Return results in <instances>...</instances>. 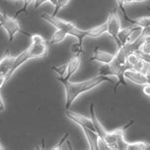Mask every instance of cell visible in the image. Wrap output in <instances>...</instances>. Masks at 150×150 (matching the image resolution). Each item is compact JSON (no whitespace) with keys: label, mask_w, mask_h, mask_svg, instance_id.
<instances>
[{"label":"cell","mask_w":150,"mask_h":150,"mask_svg":"<svg viewBox=\"0 0 150 150\" xmlns=\"http://www.w3.org/2000/svg\"><path fill=\"white\" fill-rule=\"evenodd\" d=\"M2 17H3V13H1V11H0V20H1Z\"/></svg>","instance_id":"32"},{"label":"cell","mask_w":150,"mask_h":150,"mask_svg":"<svg viewBox=\"0 0 150 150\" xmlns=\"http://www.w3.org/2000/svg\"><path fill=\"white\" fill-rule=\"evenodd\" d=\"M137 27L138 26L131 24L129 27H126V28H125V29H121L119 33H118V40H119V47H118V48H120V47L126 44L127 39L130 36V34L133 33V30H136Z\"/></svg>","instance_id":"14"},{"label":"cell","mask_w":150,"mask_h":150,"mask_svg":"<svg viewBox=\"0 0 150 150\" xmlns=\"http://www.w3.org/2000/svg\"><path fill=\"white\" fill-rule=\"evenodd\" d=\"M28 36L31 40L30 45L25 50H23L20 54H18L15 57L13 65L11 67L10 72L7 76V82L11 78L13 73L23 64H25L27 61L31 60V59H41L48 55L50 45L48 41L44 39V37H42L39 34H30V33Z\"/></svg>","instance_id":"2"},{"label":"cell","mask_w":150,"mask_h":150,"mask_svg":"<svg viewBox=\"0 0 150 150\" xmlns=\"http://www.w3.org/2000/svg\"><path fill=\"white\" fill-rule=\"evenodd\" d=\"M62 83L65 88V95H66V109H69L74 101L81 95V94L88 92L95 88L96 86H100L104 82L113 83L112 79H110L109 76L105 75L98 74L97 76H94L88 80L82 82H70L69 80H59Z\"/></svg>","instance_id":"3"},{"label":"cell","mask_w":150,"mask_h":150,"mask_svg":"<svg viewBox=\"0 0 150 150\" xmlns=\"http://www.w3.org/2000/svg\"><path fill=\"white\" fill-rule=\"evenodd\" d=\"M46 2H50L53 6H55L56 5L57 0H34V8L35 9H38L39 7L42 6L43 4Z\"/></svg>","instance_id":"25"},{"label":"cell","mask_w":150,"mask_h":150,"mask_svg":"<svg viewBox=\"0 0 150 150\" xmlns=\"http://www.w3.org/2000/svg\"><path fill=\"white\" fill-rule=\"evenodd\" d=\"M33 1H34V0H22L23 6H22V8H21L20 10L16 11V13L14 14V17H15V18H17V16H18L19 14H21L22 13H25V11H27L28 7H29Z\"/></svg>","instance_id":"23"},{"label":"cell","mask_w":150,"mask_h":150,"mask_svg":"<svg viewBox=\"0 0 150 150\" xmlns=\"http://www.w3.org/2000/svg\"><path fill=\"white\" fill-rule=\"evenodd\" d=\"M5 148L3 147V145H2V144H1V142H0V150H4Z\"/></svg>","instance_id":"31"},{"label":"cell","mask_w":150,"mask_h":150,"mask_svg":"<svg viewBox=\"0 0 150 150\" xmlns=\"http://www.w3.org/2000/svg\"><path fill=\"white\" fill-rule=\"evenodd\" d=\"M116 1H117L118 6H119V8L122 10V11H123L125 18L126 19L128 16H127V14H126V11L125 10V5H130V4L143 2V1H145V0H116Z\"/></svg>","instance_id":"19"},{"label":"cell","mask_w":150,"mask_h":150,"mask_svg":"<svg viewBox=\"0 0 150 150\" xmlns=\"http://www.w3.org/2000/svg\"><path fill=\"white\" fill-rule=\"evenodd\" d=\"M136 53L139 55V57L142 59L143 61H144L145 63H147V64L150 65V54L149 53H144V52H142L139 50H135Z\"/></svg>","instance_id":"26"},{"label":"cell","mask_w":150,"mask_h":150,"mask_svg":"<svg viewBox=\"0 0 150 150\" xmlns=\"http://www.w3.org/2000/svg\"><path fill=\"white\" fill-rule=\"evenodd\" d=\"M0 28H3L4 30H6V33L9 36V40L11 42L14 39L15 35L18 33H22L25 35H29V33H26V31H23L19 25V22L17 21V18H15L14 16L11 17L9 16L5 11L3 13V17L0 20Z\"/></svg>","instance_id":"6"},{"label":"cell","mask_w":150,"mask_h":150,"mask_svg":"<svg viewBox=\"0 0 150 150\" xmlns=\"http://www.w3.org/2000/svg\"><path fill=\"white\" fill-rule=\"evenodd\" d=\"M127 53L125 50L124 47L122 46L118 48L116 53L114 54L113 60L109 63L108 65H105L103 68H101L99 74L100 75H105V76H115L117 77L118 81L116 83L115 86L113 88V92L115 93L120 85H123L124 86H126L125 78L124 77V72L126 69H129L126 62V57Z\"/></svg>","instance_id":"4"},{"label":"cell","mask_w":150,"mask_h":150,"mask_svg":"<svg viewBox=\"0 0 150 150\" xmlns=\"http://www.w3.org/2000/svg\"><path fill=\"white\" fill-rule=\"evenodd\" d=\"M70 51H71L72 54H77V53H84V48H83V45L76 43V44H73L70 48Z\"/></svg>","instance_id":"24"},{"label":"cell","mask_w":150,"mask_h":150,"mask_svg":"<svg viewBox=\"0 0 150 150\" xmlns=\"http://www.w3.org/2000/svg\"><path fill=\"white\" fill-rule=\"evenodd\" d=\"M13 1H22V0H13Z\"/></svg>","instance_id":"33"},{"label":"cell","mask_w":150,"mask_h":150,"mask_svg":"<svg viewBox=\"0 0 150 150\" xmlns=\"http://www.w3.org/2000/svg\"><path fill=\"white\" fill-rule=\"evenodd\" d=\"M70 0H57V2H56V5L54 6V11H53V13L52 15H57V13L60 11L63 8L66 7L68 4L69 3Z\"/></svg>","instance_id":"21"},{"label":"cell","mask_w":150,"mask_h":150,"mask_svg":"<svg viewBox=\"0 0 150 150\" xmlns=\"http://www.w3.org/2000/svg\"><path fill=\"white\" fill-rule=\"evenodd\" d=\"M124 77L127 79L128 81L139 86H144L148 84L146 76H145L144 73L137 71V70H134L132 69H126L124 72Z\"/></svg>","instance_id":"9"},{"label":"cell","mask_w":150,"mask_h":150,"mask_svg":"<svg viewBox=\"0 0 150 150\" xmlns=\"http://www.w3.org/2000/svg\"><path fill=\"white\" fill-rule=\"evenodd\" d=\"M81 128L85 134L86 141H88V143L89 149L99 150L98 149V140H99V135L97 134V132L90 128L85 127V126H82Z\"/></svg>","instance_id":"13"},{"label":"cell","mask_w":150,"mask_h":150,"mask_svg":"<svg viewBox=\"0 0 150 150\" xmlns=\"http://www.w3.org/2000/svg\"><path fill=\"white\" fill-rule=\"evenodd\" d=\"M145 76H146V79H147V83H148V84H150V66H149V68L147 69V71L145 72Z\"/></svg>","instance_id":"30"},{"label":"cell","mask_w":150,"mask_h":150,"mask_svg":"<svg viewBox=\"0 0 150 150\" xmlns=\"http://www.w3.org/2000/svg\"><path fill=\"white\" fill-rule=\"evenodd\" d=\"M146 34H150V25L146 28V29H143V36Z\"/></svg>","instance_id":"29"},{"label":"cell","mask_w":150,"mask_h":150,"mask_svg":"<svg viewBox=\"0 0 150 150\" xmlns=\"http://www.w3.org/2000/svg\"><path fill=\"white\" fill-rule=\"evenodd\" d=\"M67 36H68V35H67L63 30H57L54 33H52V35L50 36L48 43H49L50 46V45H54V44H58V43L64 41Z\"/></svg>","instance_id":"16"},{"label":"cell","mask_w":150,"mask_h":150,"mask_svg":"<svg viewBox=\"0 0 150 150\" xmlns=\"http://www.w3.org/2000/svg\"><path fill=\"white\" fill-rule=\"evenodd\" d=\"M143 92H144V95H146L147 97L150 98V84H146V85L144 86Z\"/></svg>","instance_id":"28"},{"label":"cell","mask_w":150,"mask_h":150,"mask_svg":"<svg viewBox=\"0 0 150 150\" xmlns=\"http://www.w3.org/2000/svg\"><path fill=\"white\" fill-rule=\"evenodd\" d=\"M65 115L69 120L72 121L73 123L78 125L80 127H82V126H85V127L90 128V129H92V130L95 131V128H94V125H93L91 118H88L86 116L81 115V114H79V113L70 111L69 109H67V111L65 112Z\"/></svg>","instance_id":"8"},{"label":"cell","mask_w":150,"mask_h":150,"mask_svg":"<svg viewBox=\"0 0 150 150\" xmlns=\"http://www.w3.org/2000/svg\"><path fill=\"white\" fill-rule=\"evenodd\" d=\"M133 124L134 121H131L123 127L106 132L104 141L108 144L110 150H126L127 142L125 139V133Z\"/></svg>","instance_id":"5"},{"label":"cell","mask_w":150,"mask_h":150,"mask_svg":"<svg viewBox=\"0 0 150 150\" xmlns=\"http://www.w3.org/2000/svg\"><path fill=\"white\" fill-rule=\"evenodd\" d=\"M41 18L46 20L47 22L50 23L53 27L56 28L57 30H63L67 35H71L73 37H76L78 39L79 44L83 45V40L86 37H91V38H98L101 35L106 33L108 30V25L105 23L93 27L88 30H81L72 22L67 21L65 19H62L56 15L49 14V13H43L41 14Z\"/></svg>","instance_id":"1"},{"label":"cell","mask_w":150,"mask_h":150,"mask_svg":"<svg viewBox=\"0 0 150 150\" xmlns=\"http://www.w3.org/2000/svg\"><path fill=\"white\" fill-rule=\"evenodd\" d=\"M126 150H150V144L146 143V142L127 143Z\"/></svg>","instance_id":"17"},{"label":"cell","mask_w":150,"mask_h":150,"mask_svg":"<svg viewBox=\"0 0 150 150\" xmlns=\"http://www.w3.org/2000/svg\"><path fill=\"white\" fill-rule=\"evenodd\" d=\"M14 59L15 57L10 53L9 50H7L5 54L3 55V57L1 58V60H0V75L6 76V80L8 74H9L11 67L13 65Z\"/></svg>","instance_id":"12"},{"label":"cell","mask_w":150,"mask_h":150,"mask_svg":"<svg viewBox=\"0 0 150 150\" xmlns=\"http://www.w3.org/2000/svg\"><path fill=\"white\" fill-rule=\"evenodd\" d=\"M126 21H128L130 24L139 26L143 29H146V28L150 25V16H143V17H139L136 19H131V18H126Z\"/></svg>","instance_id":"15"},{"label":"cell","mask_w":150,"mask_h":150,"mask_svg":"<svg viewBox=\"0 0 150 150\" xmlns=\"http://www.w3.org/2000/svg\"><path fill=\"white\" fill-rule=\"evenodd\" d=\"M51 69L54 70L58 74V78H65L67 75V71H68V65L66 63V64L59 67H52Z\"/></svg>","instance_id":"20"},{"label":"cell","mask_w":150,"mask_h":150,"mask_svg":"<svg viewBox=\"0 0 150 150\" xmlns=\"http://www.w3.org/2000/svg\"><path fill=\"white\" fill-rule=\"evenodd\" d=\"M6 83H7L6 76H4V75H0V89L2 88V86L5 85ZM4 110H5V104H4L2 96H1V94H0V113L3 112Z\"/></svg>","instance_id":"22"},{"label":"cell","mask_w":150,"mask_h":150,"mask_svg":"<svg viewBox=\"0 0 150 150\" xmlns=\"http://www.w3.org/2000/svg\"><path fill=\"white\" fill-rule=\"evenodd\" d=\"M139 50L144 53L150 54V34L144 35L141 37V44L139 47Z\"/></svg>","instance_id":"18"},{"label":"cell","mask_w":150,"mask_h":150,"mask_svg":"<svg viewBox=\"0 0 150 150\" xmlns=\"http://www.w3.org/2000/svg\"><path fill=\"white\" fill-rule=\"evenodd\" d=\"M69 133H66L65 135H64V137H63L62 139H61V141L59 142V143H58V144H56V146L52 147V148H51V149H53V150H59V149H61V148H62V144H64L65 142L67 141V139H68V138H69Z\"/></svg>","instance_id":"27"},{"label":"cell","mask_w":150,"mask_h":150,"mask_svg":"<svg viewBox=\"0 0 150 150\" xmlns=\"http://www.w3.org/2000/svg\"><path fill=\"white\" fill-rule=\"evenodd\" d=\"M67 65H68V71H67L66 77L65 78H58V81L59 80H69L70 77L77 71L81 65V54L80 53L72 54L71 58H70L69 62L67 63Z\"/></svg>","instance_id":"10"},{"label":"cell","mask_w":150,"mask_h":150,"mask_svg":"<svg viewBox=\"0 0 150 150\" xmlns=\"http://www.w3.org/2000/svg\"><path fill=\"white\" fill-rule=\"evenodd\" d=\"M108 25V33L117 43V47H119V40H118V33L121 30V19L118 14V10L113 9L109 11V14L106 20Z\"/></svg>","instance_id":"7"},{"label":"cell","mask_w":150,"mask_h":150,"mask_svg":"<svg viewBox=\"0 0 150 150\" xmlns=\"http://www.w3.org/2000/svg\"><path fill=\"white\" fill-rule=\"evenodd\" d=\"M114 54L108 52L105 50H103L100 48L96 47L93 50V56L89 58V61L99 62L104 65H108L113 60Z\"/></svg>","instance_id":"11"}]
</instances>
